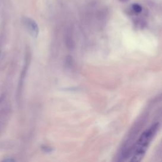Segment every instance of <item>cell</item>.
Returning <instances> with one entry per match:
<instances>
[{"label": "cell", "mask_w": 162, "mask_h": 162, "mask_svg": "<svg viewBox=\"0 0 162 162\" xmlns=\"http://www.w3.org/2000/svg\"><path fill=\"white\" fill-rule=\"evenodd\" d=\"M3 161H15V160L13 158H7L3 160Z\"/></svg>", "instance_id": "277c9868"}, {"label": "cell", "mask_w": 162, "mask_h": 162, "mask_svg": "<svg viewBox=\"0 0 162 162\" xmlns=\"http://www.w3.org/2000/svg\"><path fill=\"white\" fill-rule=\"evenodd\" d=\"M0 56H1V51H0Z\"/></svg>", "instance_id": "8992f818"}, {"label": "cell", "mask_w": 162, "mask_h": 162, "mask_svg": "<svg viewBox=\"0 0 162 162\" xmlns=\"http://www.w3.org/2000/svg\"><path fill=\"white\" fill-rule=\"evenodd\" d=\"M132 8L133 9V11L137 13H141L142 12V7L141 5H139V4H137V3L133 4L132 6Z\"/></svg>", "instance_id": "3957f363"}, {"label": "cell", "mask_w": 162, "mask_h": 162, "mask_svg": "<svg viewBox=\"0 0 162 162\" xmlns=\"http://www.w3.org/2000/svg\"><path fill=\"white\" fill-rule=\"evenodd\" d=\"M0 101H1V98H0Z\"/></svg>", "instance_id": "52a82bcc"}, {"label": "cell", "mask_w": 162, "mask_h": 162, "mask_svg": "<svg viewBox=\"0 0 162 162\" xmlns=\"http://www.w3.org/2000/svg\"><path fill=\"white\" fill-rule=\"evenodd\" d=\"M120 1H122V2H126V1H127V0H120Z\"/></svg>", "instance_id": "5b68a950"}, {"label": "cell", "mask_w": 162, "mask_h": 162, "mask_svg": "<svg viewBox=\"0 0 162 162\" xmlns=\"http://www.w3.org/2000/svg\"><path fill=\"white\" fill-rule=\"evenodd\" d=\"M158 123H156L142 133L136 143L134 155L131 160L132 161H139L142 158L146 153L147 146H149L151 141L155 135L156 131H158Z\"/></svg>", "instance_id": "6da1fadb"}, {"label": "cell", "mask_w": 162, "mask_h": 162, "mask_svg": "<svg viewBox=\"0 0 162 162\" xmlns=\"http://www.w3.org/2000/svg\"><path fill=\"white\" fill-rule=\"evenodd\" d=\"M23 22L30 34L34 38H36L39 34V27L37 23L30 18H25Z\"/></svg>", "instance_id": "7a4b0ae2"}]
</instances>
